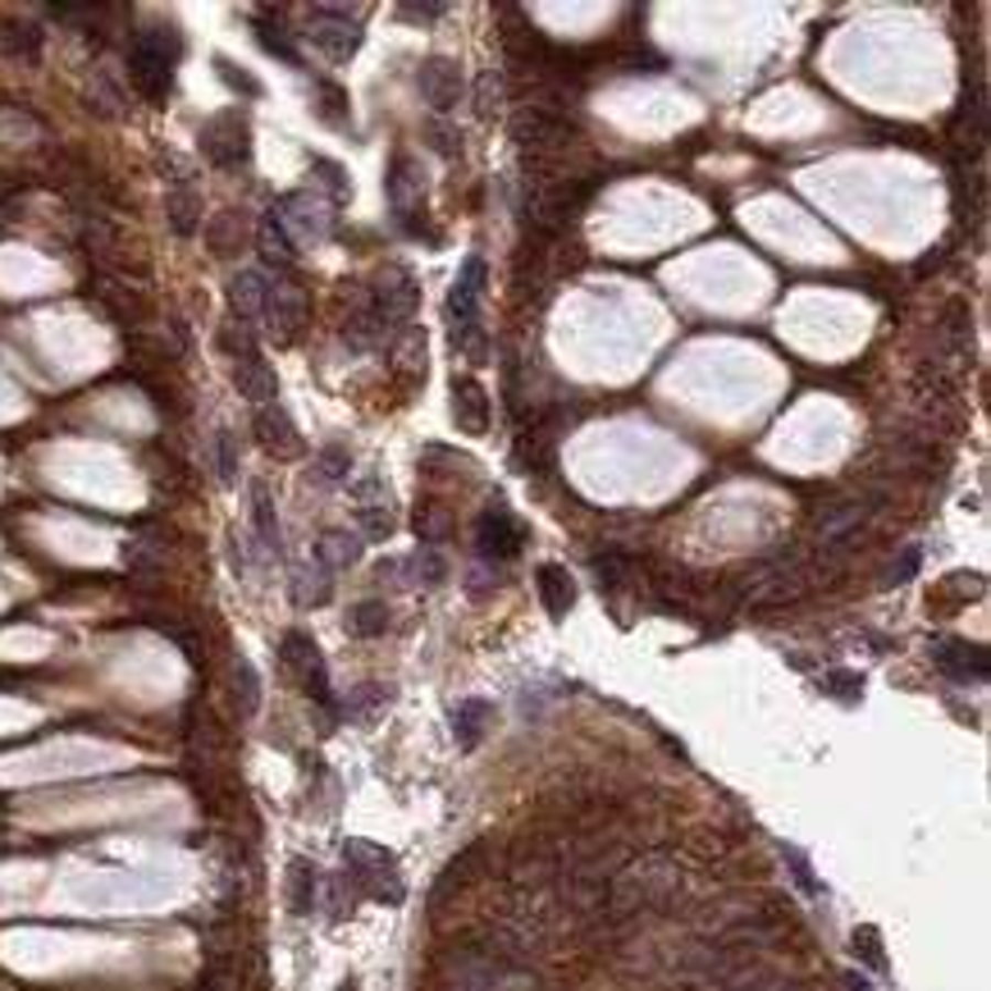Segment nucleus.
Instances as JSON below:
<instances>
[{
    "label": "nucleus",
    "instance_id": "obj_1",
    "mask_svg": "<svg viewBox=\"0 0 991 991\" xmlns=\"http://www.w3.org/2000/svg\"><path fill=\"white\" fill-rule=\"evenodd\" d=\"M183 55V37L174 23H142L129 46V78L146 101H165V91L174 87V65Z\"/></svg>",
    "mask_w": 991,
    "mask_h": 991
},
{
    "label": "nucleus",
    "instance_id": "obj_2",
    "mask_svg": "<svg viewBox=\"0 0 991 991\" xmlns=\"http://www.w3.org/2000/svg\"><path fill=\"white\" fill-rule=\"evenodd\" d=\"M676 886H680V873L663 859L627 863V869L608 882V910H612V918H627V914H640V910L667 905L676 895Z\"/></svg>",
    "mask_w": 991,
    "mask_h": 991
},
{
    "label": "nucleus",
    "instance_id": "obj_3",
    "mask_svg": "<svg viewBox=\"0 0 991 991\" xmlns=\"http://www.w3.org/2000/svg\"><path fill=\"white\" fill-rule=\"evenodd\" d=\"M361 293H366L370 316H375V325H380V334L389 338V344H393L398 334L412 329V316H416V306H421V284L412 279L407 265H384Z\"/></svg>",
    "mask_w": 991,
    "mask_h": 991
},
{
    "label": "nucleus",
    "instance_id": "obj_4",
    "mask_svg": "<svg viewBox=\"0 0 991 991\" xmlns=\"http://www.w3.org/2000/svg\"><path fill=\"white\" fill-rule=\"evenodd\" d=\"M590 193H595V183H576V178H525L521 206H525V220H531L535 233H563Z\"/></svg>",
    "mask_w": 991,
    "mask_h": 991
},
{
    "label": "nucleus",
    "instance_id": "obj_5",
    "mask_svg": "<svg viewBox=\"0 0 991 991\" xmlns=\"http://www.w3.org/2000/svg\"><path fill=\"white\" fill-rule=\"evenodd\" d=\"M344 882H352L361 895L370 901H384V905H402V873H398V859L384 850V846H370V841H348L344 846Z\"/></svg>",
    "mask_w": 991,
    "mask_h": 991
},
{
    "label": "nucleus",
    "instance_id": "obj_6",
    "mask_svg": "<svg viewBox=\"0 0 991 991\" xmlns=\"http://www.w3.org/2000/svg\"><path fill=\"white\" fill-rule=\"evenodd\" d=\"M306 293L293 284L288 274H265V302H261V329L274 338L279 348H288V344H297L302 338V329H306Z\"/></svg>",
    "mask_w": 991,
    "mask_h": 991
},
{
    "label": "nucleus",
    "instance_id": "obj_7",
    "mask_svg": "<svg viewBox=\"0 0 991 991\" xmlns=\"http://www.w3.org/2000/svg\"><path fill=\"white\" fill-rule=\"evenodd\" d=\"M384 193H389L398 229H407L412 238H435V229L425 225V174H421V165L412 156H393Z\"/></svg>",
    "mask_w": 991,
    "mask_h": 991
},
{
    "label": "nucleus",
    "instance_id": "obj_8",
    "mask_svg": "<svg viewBox=\"0 0 991 991\" xmlns=\"http://www.w3.org/2000/svg\"><path fill=\"white\" fill-rule=\"evenodd\" d=\"M202 156L215 170H238L252 161V129L238 110H220L202 123Z\"/></svg>",
    "mask_w": 991,
    "mask_h": 991
},
{
    "label": "nucleus",
    "instance_id": "obj_9",
    "mask_svg": "<svg viewBox=\"0 0 991 991\" xmlns=\"http://www.w3.org/2000/svg\"><path fill=\"white\" fill-rule=\"evenodd\" d=\"M306 37H312V46L320 55H329L334 65H344V59L361 46L357 10H348V6H312V14H306Z\"/></svg>",
    "mask_w": 991,
    "mask_h": 991
},
{
    "label": "nucleus",
    "instance_id": "obj_10",
    "mask_svg": "<svg viewBox=\"0 0 991 991\" xmlns=\"http://www.w3.org/2000/svg\"><path fill=\"white\" fill-rule=\"evenodd\" d=\"M279 658H284V672L302 686V695H312L320 708H334V690H329V667H325V654L316 649L312 635L302 631H288L284 644H279Z\"/></svg>",
    "mask_w": 991,
    "mask_h": 991
},
{
    "label": "nucleus",
    "instance_id": "obj_11",
    "mask_svg": "<svg viewBox=\"0 0 991 991\" xmlns=\"http://www.w3.org/2000/svg\"><path fill=\"white\" fill-rule=\"evenodd\" d=\"M334 202L329 197H316V193H288L284 202H279V210H274V220L284 225V233L293 238V247L297 242H325L329 233H334Z\"/></svg>",
    "mask_w": 991,
    "mask_h": 991
},
{
    "label": "nucleus",
    "instance_id": "obj_12",
    "mask_svg": "<svg viewBox=\"0 0 991 991\" xmlns=\"http://www.w3.org/2000/svg\"><path fill=\"white\" fill-rule=\"evenodd\" d=\"M521 544H525V531H521V521L503 503H493V508L480 512V521H476V548H480L484 563H493V567L508 563V557L521 553Z\"/></svg>",
    "mask_w": 991,
    "mask_h": 991
},
{
    "label": "nucleus",
    "instance_id": "obj_13",
    "mask_svg": "<svg viewBox=\"0 0 991 991\" xmlns=\"http://www.w3.org/2000/svg\"><path fill=\"white\" fill-rule=\"evenodd\" d=\"M512 138H516L521 146L548 151V146H557V142H567V138H571V123L557 115L553 106H544V101H525V106L512 110Z\"/></svg>",
    "mask_w": 991,
    "mask_h": 991
},
{
    "label": "nucleus",
    "instance_id": "obj_14",
    "mask_svg": "<svg viewBox=\"0 0 991 991\" xmlns=\"http://www.w3.org/2000/svg\"><path fill=\"white\" fill-rule=\"evenodd\" d=\"M873 503H878V499H873ZM873 503H863V499H850V503H827V508L818 512V521H814V531H818L823 548H827V553H841V548H850V544L859 540L863 525H869Z\"/></svg>",
    "mask_w": 991,
    "mask_h": 991
},
{
    "label": "nucleus",
    "instance_id": "obj_15",
    "mask_svg": "<svg viewBox=\"0 0 991 991\" xmlns=\"http://www.w3.org/2000/svg\"><path fill=\"white\" fill-rule=\"evenodd\" d=\"M484 288H489V265H484V257H467V261H461V270H457L453 293H448V320H453V329L476 325Z\"/></svg>",
    "mask_w": 991,
    "mask_h": 991
},
{
    "label": "nucleus",
    "instance_id": "obj_16",
    "mask_svg": "<svg viewBox=\"0 0 991 991\" xmlns=\"http://www.w3.org/2000/svg\"><path fill=\"white\" fill-rule=\"evenodd\" d=\"M933 663L941 667V676L959 680V686H982V680L991 676L987 649L982 644H969V640H937Z\"/></svg>",
    "mask_w": 991,
    "mask_h": 991
},
{
    "label": "nucleus",
    "instance_id": "obj_17",
    "mask_svg": "<svg viewBox=\"0 0 991 991\" xmlns=\"http://www.w3.org/2000/svg\"><path fill=\"white\" fill-rule=\"evenodd\" d=\"M416 87H421V97H425L429 110H453L461 101V69H457V59L429 55L425 65L416 69Z\"/></svg>",
    "mask_w": 991,
    "mask_h": 991
},
{
    "label": "nucleus",
    "instance_id": "obj_18",
    "mask_svg": "<svg viewBox=\"0 0 991 991\" xmlns=\"http://www.w3.org/2000/svg\"><path fill=\"white\" fill-rule=\"evenodd\" d=\"M252 435H257V444L270 453V457H302V435H297V425H293V416L279 407V402H270V407H257V416H252Z\"/></svg>",
    "mask_w": 991,
    "mask_h": 991
},
{
    "label": "nucleus",
    "instance_id": "obj_19",
    "mask_svg": "<svg viewBox=\"0 0 991 991\" xmlns=\"http://www.w3.org/2000/svg\"><path fill=\"white\" fill-rule=\"evenodd\" d=\"M233 384L247 402H257V407H270L274 393H279V380H274V366L261 357V352H247L233 361Z\"/></svg>",
    "mask_w": 991,
    "mask_h": 991
},
{
    "label": "nucleus",
    "instance_id": "obj_20",
    "mask_svg": "<svg viewBox=\"0 0 991 991\" xmlns=\"http://www.w3.org/2000/svg\"><path fill=\"white\" fill-rule=\"evenodd\" d=\"M91 293L101 297V306L115 316V320H146V297L129 284V279H119V274H97V284H91Z\"/></svg>",
    "mask_w": 991,
    "mask_h": 991
},
{
    "label": "nucleus",
    "instance_id": "obj_21",
    "mask_svg": "<svg viewBox=\"0 0 991 991\" xmlns=\"http://www.w3.org/2000/svg\"><path fill=\"white\" fill-rule=\"evenodd\" d=\"M261 302H265V270H238L229 279V306H233V320L257 329L261 320Z\"/></svg>",
    "mask_w": 991,
    "mask_h": 991
},
{
    "label": "nucleus",
    "instance_id": "obj_22",
    "mask_svg": "<svg viewBox=\"0 0 991 991\" xmlns=\"http://www.w3.org/2000/svg\"><path fill=\"white\" fill-rule=\"evenodd\" d=\"M453 416L467 435H484L489 425V393L476 384V380H457L453 384Z\"/></svg>",
    "mask_w": 991,
    "mask_h": 991
},
{
    "label": "nucleus",
    "instance_id": "obj_23",
    "mask_svg": "<svg viewBox=\"0 0 991 991\" xmlns=\"http://www.w3.org/2000/svg\"><path fill=\"white\" fill-rule=\"evenodd\" d=\"M257 247H261V261H265L274 274H288L293 261H297V247H293V238L284 233V225L274 220V210L257 225Z\"/></svg>",
    "mask_w": 991,
    "mask_h": 991
},
{
    "label": "nucleus",
    "instance_id": "obj_24",
    "mask_svg": "<svg viewBox=\"0 0 991 991\" xmlns=\"http://www.w3.org/2000/svg\"><path fill=\"white\" fill-rule=\"evenodd\" d=\"M165 215H170V229L178 238H193L202 229V193L193 188V183H174V188L165 193Z\"/></svg>",
    "mask_w": 991,
    "mask_h": 991
},
{
    "label": "nucleus",
    "instance_id": "obj_25",
    "mask_svg": "<svg viewBox=\"0 0 991 991\" xmlns=\"http://www.w3.org/2000/svg\"><path fill=\"white\" fill-rule=\"evenodd\" d=\"M361 544H366V540H361L357 531H325L320 544H316V563H320L329 576H334V571H348L357 557H361Z\"/></svg>",
    "mask_w": 991,
    "mask_h": 991
},
{
    "label": "nucleus",
    "instance_id": "obj_26",
    "mask_svg": "<svg viewBox=\"0 0 991 991\" xmlns=\"http://www.w3.org/2000/svg\"><path fill=\"white\" fill-rule=\"evenodd\" d=\"M229 690H233V708L242 718H257L261 714V676H257V667L247 663V658H233V667H229Z\"/></svg>",
    "mask_w": 991,
    "mask_h": 991
},
{
    "label": "nucleus",
    "instance_id": "obj_27",
    "mask_svg": "<svg viewBox=\"0 0 991 991\" xmlns=\"http://www.w3.org/2000/svg\"><path fill=\"white\" fill-rule=\"evenodd\" d=\"M389 348H393V370L402 380H407V384L425 380V334L407 329V334H398Z\"/></svg>",
    "mask_w": 991,
    "mask_h": 991
},
{
    "label": "nucleus",
    "instance_id": "obj_28",
    "mask_svg": "<svg viewBox=\"0 0 991 991\" xmlns=\"http://www.w3.org/2000/svg\"><path fill=\"white\" fill-rule=\"evenodd\" d=\"M540 599H544V608L553 612V617H563L571 603H576V580L557 567V563H544L540 567Z\"/></svg>",
    "mask_w": 991,
    "mask_h": 991
},
{
    "label": "nucleus",
    "instance_id": "obj_29",
    "mask_svg": "<svg viewBox=\"0 0 991 991\" xmlns=\"http://www.w3.org/2000/svg\"><path fill=\"white\" fill-rule=\"evenodd\" d=\"M484 722H489V704L484 699H461L453 708V736L461 750H476L480 736H484Z\"/></svg>",
    "mask_w": 991,
    "mask_h": 991
},
{
    "label": "nucleus",
    "instance_id": "obj_30",
    "mask_svg": "<svg viewBox=\"0 0 991 991\" xmlns=\"http://www.w3.org/2000/svg\"><path fill=\"white\" fill-rule=\"evenodd\" d=\"M329 590H334V576L320 563L297 567V576H293V603L297 608H320L329 599Z\"/></svg>",
    "mask_w": 991,
    "mask_h": 991
},
{
    "label": "nucleus",
    "instance_id": "obj_31",
    "mask_svg": "<svg viewBox=\"0 0 991 991\" xmlns=\"http://www.w3.org/2000/svg\"><path fill=\"white\" fill-rule=\"evenodd\" d=\"M288 910L293 914H312L316 910V863L312 859H293L288 863Z\"/></svg>",
    "mask_w": 991,
    "mask_h": 991
},
{
    "label": "nucleus",
    "instance_id": "obj_32",
    "mask_svg": "<svg viewBox=\"0 0 991 991\" xmlns=\"http://www.w3.org/2000/svg\"><path fill=\"white\" fill-rule=\"evenodd\" d=\"M453 531H457V516L448 512V503L425 499V503L416 508V535H421L425 544H444Z\"/></svg>",
    "mask_w": 991,
    "mask_h": 991
},
{
    "label": "nucleus",
    "instance_id": "obj_33",
    "mask_svg": "<svg viewBox=\"0 0 991 991\" xmlns=\"http://www.w3.org/2000/svg\"><path fill=\"white\" fill-rule=\"evenodd\" d=\"M252 525H257V540L270 553H279V512H274V499H270V489L261 480L252 484Z\"/></svg>",
    "mask_w": 991,
    "mask_h": 991
},
{
    "label": "nucleus",
    "instance_id": "obj_34",
    "mask_svg": "<svg viewBox=\"0 0 991 991\" xmlns=\"http://www.w3.org/2000/svg\"><path fill=\"white\" fill-rule=\"evenodd\" d=\"M0 51L14 59H37L42 55V28L37 23H10L6 37H0Z\"/></svg>",
    "mask_w": 991,
    "mask_h": 991
},
{
    "label": "nucleus",
    "instance_id": "obj_35",
    "mask_svg": "<svg viewBox=\"0 0 991 991\" xmlns=\"http://www.w3.org/2000/svg\"><path fill=\"white\" fill-rule=\"evenodd\" d=\"M210 252L215 257H229V252H238L242 247V210H225V215H215V225H210Z\"/></svg>",
    "mask_w": 991,
    "mask_h": 991
},
{
    "label": "nucleus",
    "instance_id": "obj_36",
    "mask_svg": "<svg viewBox=\"0 0 991 991\" xmlns=\"http://www.w3.org/2000/svg\"><path fill=\"white\" fill-rule=\"evenodd\" d=\"M348 631L352 635H361V640H375V635H384L389 631V608L384 603H357L352 608V617H348Z\"/></svg>",
    "mask_w": 991,
    "mask_h": 991
},
{
    "label": "nucleus",
    "instance_id": "obj_37",
    "mask_svg": "<svg viewBox=\"0 0 991 991\" xmlns=\"http://www.w3.org/2000/svg\"><path fill=\"white\" fill-rule=\"evenodd\" d=\"M316 115L325 119V123H338V129H352V110H348V97H344V87H334V83H316Z\"/></svg>",
    "mask_w": 991,
    "mask_h": 991
},
{
    "label": "nucleus",
    "instance_id": "obj_38",
    "mask_svg": "<svg viewBox=\"0 0 991 991\" xmlns=\"http://www.w3.org/2000/svg\"><path fill=\"white\" fill-rule=\"evenodd\" d=\"M590 567H595V576H599V585H622L627 580V571H631V553L627 548H603V553H595L590 557Z\"/></svg>",
    "mask_w": 991,
    "mask_h": 991
},
{
    "label": "nucleus",
    "instance_id": "obj_39",
    "mask_svg": "<svg viewBox=\"0 0 991 991\" xmlns=\"http://www.w3.org/2000/svg\"><path fill=\"white\" fill-rule=\"evenodd\" d=\"M257 42H261L270 55L284 59V65H302V59H297V46L288 42V28H284V23H257Z\"/></svg>",
    "mask_w": 991,
    "mask_h": 991
},
{
    "label": "nucleus",
    "instance_id": "obj_40",
    "mask_svg": "<svg viewBox=\"0 0 991 991\" xmlns=\"http://www.w3.org/2000/svg\"><path fill=\"white\" fill-rule=\"evenodd\" d=\"M407 567H412L407 580H421V585H439L448 576V563H444L439 548H421L416 557H407Z\"/></svg>",
    "mask_w": 991,
    "mask_h": 991
},
{
    "label": "nucleus",
    "instance_id": "obj_41",
    "mask_svg": "<svg viewBox=\"0 0 991 991\" xmlns=\"http://www.w3.org/2000/svg\"><path fill=\"white\" fill-rule=\"evenodd\" d=\"M854 955L869 965L873 973H886V955H882V937H878V927H854Z\"/></svg>",
    "mask_w": 991,
    "mask_h": 991
},
{
    "label": "nucleus",
    "instance_id": "obj_42",
    "mask_svg": "<svg viewBox=\"0 0 991 991\" xmlns=\"http://www.w3.org/2000/svg\"><path fill=\"white\" fill-rule=\"evenodd\" d=\"M312 178L320 183V188H329V202H348V197H352L348 174L338 170L334 161H312Z\"/></svg>",
    "mask_w": 991,
    "mask_h": 991
},
{
    "label": "nucleus",
    "instance_id": "obj_43",
    "mask_svg": "<svg viewBox=\"0 0 991 991\" xmlns=\"http://www.w3.org/2000/svg\"><path fill=\"white\" fill-rule=\"evenodd\" d=\"M823 690L836 695V699H846V704H854L863 686H859V676H854V672H841V667H836V672L823 676Z\"/></svg>",
    "mask_w": 991,
    "mask_h": 991
},
{
    "label": "nucleus",
    "instance_id": "obj_44",
    "mask_svg": "<svg viewBox=\"0 0 991 991\" xmlns=\"http://www.w3.org/2000/svg\"><path fill=\"white\" fill-rule=\"evenodd\" d=\"M782 859L791 863V878L799 882V891H809V895H818V891H823V886L814 882V869H809V859H804V854H799L795 846H782Z\"/></svg>",
    "mask_w": 991,
    "mask_h": 991
},
{
    "label": "nucleus",
    "instance_id": "obj_45",
    "mask_svg": "<svg viewBox=\"0 0 991 991\" xmlns=\"http://www.w3.org/2000/svg\"><path fill=\"white\" fill-rule=\"evenodd\" d=\"M215 74H220L233 91H247V97H261V83L252 78V74H242V69H233L229 59H215Z\"/></svg>",
    "mask_w": 991,
    "mask_h": 991
},
{
    "label": "nucleus",
    "instance_id": "obj_46",
    "mask_svg": "<svg viewBox=\"0 0 991 991\" xmlns=\"http://www.w3.org/2000/svg\"><path fill=\"white\" fill-rule=\"evenodd\" d=\"M348 467H352L348 448H325V453H320V476H325V480H344Z\"/></svg>",
    "mask_w": 991,
    "mask_h": 991
},
{
    "label": "nucleus",
    "instance_id": "obj_47",
    "mask_svg": "<svg viewBox=\"0 0 991 991\" xmlns=\"http://www.w3.org/2000/svg\"><path fill=\"white\" fill-rule=\"evenodd\" d=\"M918 563H923V548L910 544V548L901 553V563H891V576H886V580H910V576L918 571Z\"/></svg>",
    "mask_w": 991,
    "mask_h": 991
},
{
    "label": "nucleus",
    "instance_id": "obj_48",
    "mask_svg": "<svg viewBox=\"0 0 991 991\" xmlns=\"http://www.w3.org/2000/svg\"><path fill=\"white\" fill-rule=\"evenodd\" d=\"M215 453H220V480H233V461H238V453H233V435H229V429H220V439H215Z\"/></svg>",
    "mask_w": 991,
    "mask_h": 991
},
{
    "label": "nucleus",
    "instance_id": "obj_49",
    "mask_svg": "<svg viewBox=\"0 0 991 991\" xmlns=\"http://www.w3.org/2000/svg\"><path fill=\"white\" fill-rule=\"evenodd\" d=\"M499 91H503V78H493V74L480 78V115H489L493 106H499Z\"/></svg>",
    "mask_w": 991,
    "mask_h": 991
},
{
    "label": "nucleus",
    "instance_id": "obj_50",
    "mask_svg": "<svg viewBox=\"0 0 991 991\" xmlns=\"http://www.w3.org/2000/svg\"><path fill=\"white\" fill-rule=\"evenodd\" d=\"M398 14H402V19H421V23H429V19H444L448 6H402Z\"/></svg>",
    "mask_w": 991,
    "mask_h": 991
}]
</instances>
